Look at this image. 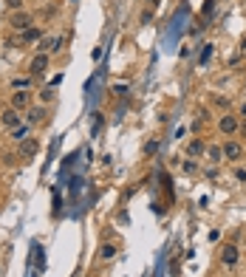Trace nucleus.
I'll return each mask as SVG.
<instances>
[{
	"label": "nucleus",
	"mask_w": 246,
	"mask_h": 277,
	"mask_svg": "<svg viewBox=\"0 0 246 277\" xmlns=\"http://www.w3.org/2000/svg\"><path fill=\"white\" fill-rule=\"evenodd\" d=\"M9 26H12V29L15 31H26V29H31V26H34V15H31V12H12V17H9Z\"/></svg>",
	"instance_id": "1"
},
{
	"label": "nucleus",
	"mask_w": 246,
	"mask_h": 277,
	"mask_svg": "<svg viewBox=\"0 0 246 277\" xmlns=\"http://www.w3.org/2000/svg\"><path fill=\"white\" fill-rule=\"evenodd\" d=\"M221 153H224L226 161H240V158L246 156V147L238 142V139H229V142L221 144Z\"/></svg>",
	"instance_id": "2"
},
{
	"label": "nucleus",
	"mask_w": 246,
	"mask_h": 277,
	"mask_svg": "<svg viewBox=\"0 0 246 277\" xmlns=\"http://www.w3.org/2000/svg\"><path fill=\"white\" fill-rule=\"evenodd\" d=\"M48 65H51V54H40V51H37L29 63V77H43V74L48 71Z\"/></svg>",
	"instance_id": "3"
},
{
	"label": "nucleus",
	"mask_w": 246,
	"mask_h": 277,
	"mask_svg": "<svg viewBox=\"0 0 246 277\" xmlns=\"http://www.w3.org/2000/svg\"><path fill=\"white\" fill-rule=\"evenodd\" d=\"M9 107H15V110L26 114V110L31 107V93L29 91H12V96H9Z\"/></svg>",
	"instance_id": "4"
},
{
	"label": "nucleus",
	"mask_w": 246,
	"mask_h": 277,
	"mask_svg": "<svg viewBox=\"0 0 246 277\" xmlns=\"http://www.w3.org/2000/svg\"><path fill=\"white\" fill-rule=\"evenodd\" d=\"M0 125H3V128H9V130H15L17 125H23V114L6 105L3 110H0Z\"/></svg>",
	"instance_id": "5"
},
{
	"label": "nucleus",
	"mask_w": 246,
	"mask_h": 277,
	"mask_svg": "<svg viewBox=\"0 0 246 277\" xmlns=\"http://www.w3.org/2000/svg\"><path fill=\"white\" fill-rule=\"evenodd\" d=\"M238 128H240V119L235 114H224L221 119H218V130L224 136H232V133H238Z\"/></svg>",
	"instance_id": "6"
},
{
	"label": "nucleus",
	"mask_w": 246,
	"mask_h": 277,
	"mask_svg": "<svg viewBox=\"0 0 246 277\" xmlns=\"http://www.w3.org/2000/svg\"><path fill=\"white\" fill-rule=\"evenodd\" d=\"M23 116H26V125L37 128V125H43V122H45V116H48V114H45V105H31Z\"/></svg>",
	"instance_id": "7"
},
{
	"label": "nucleus",
	"mask_w": 246,
	"mask_h": 277,
	"mask_svg": "<svg viewBox=\"0 0 246 277\" xmlns=\"http://www.w3.org/2000/svg\"><path fill=\"white\" fill-rule=\"evenodd\" d=\"M221 263H224V266H235V263H238V257H240V252H238V246H235V243H224V246H221Z\"/></svg>",
	"instance_id": "8"
},
{
	"label": "nucleus",
	"mask_w": 246,
	"mask_h": 277,
	"mask_svg": "<svg viewBox=\"0 0 246 277\" xmlns=\"http://www.w3.org/2000/svg\"><path fill=\"white\" fill-rule=\"evenodd\" d=\"M37 150H40V144H37V139H26V142H20V153H17V156H20V161H31V158L37 156Z\"/></svg>",
	"instance_id": "9"
},
{
	"label": "nucleus",
	"mask_w": 246,
	"mask_h": 277,
	"mask_svg": "<svg viewBox=\"0 0 246 277\" xmlns=\"http://www.w3.org/2000/svg\"><path fill=\"white\" fill-rule=\"evenodd\" d=\"M204 150H207V142H204V139H198V136L187 142V156H190V158H201Z\"/></svg>",
	"instance_id": "10"
},
{
	"label": "nucleus",
	"mask_w": 246,
	"mask_h": 277,
	"mask_svg": "<svg viewBox=\"0 0 246 277\" xmlns=\"http://www.w3.org/2000/svg\"><path fill=\"white\" fill-rule=\"evenodd\" d=\"M20 40H23V45L40 43V40H43V29H40V26H31V29H26V31L20 34Z\"/></svg>",
	"instance_id": "11"
},
{
	"label": "nucleus",
	"mask_w": 246,
	"mask_h": 277,
	"mask_svg": "<svg viewBox=\"0 0 246 277\" xmlns=\"http://www.w3.org/2000/svg\"><path fill=\"white\" fill-rule=\"evenodd\" d=\"M204 153H207V161H210L212 167L224 161V153H221V144H207V150H204Z\"/></svg>",
	"instance_id": "12"
},
{
	"label": "nucleus",
	"mask_w": 246,
	"mask_h": 277,
	"mask_svg": "<svg viewBox=\"0 0 246 277\" xmlns=\"http://www.w3.org/2000/svg\"><path fill=\"white\" fill-rule=\"evenodd\" d=\"M34 85V77H15L12 79V91H29Z\"/></svg>",
	"instance_id": "13"
},
{
	"label": "nucleus",
	"mask_w": 246,
	"mask_h": 277,
	"mask_svg": "<svg viewBox=\"0 0 246 277\" xmlns=\"http://www.w3.org/2000/svg\"><path fill=\"white\" fill-rule=\"evenodd\" d=\"M29 136H31V125H17V128L12 130V139H15L17 144H20V142H26Z\"/></svg>",
	"instance_id": "14"
},
{
	"label": "nucleus",
	"mask_w": 246,
	"mask_h": 277,
	"mask_svg": "<svg viewBox=\"0 0 246 277\" xmlns=\"http://www.w3.org/2000/svg\"><path fill=\"white\" fill-rule=\"evenodd\" d=\"M159 147H161L159 139H147V142H145V150H142V153L150 158V156H156V153H159Z\"/></svg>",
	"instance_id": "15"
},
{
	"label": "nucleus",
	"mask_w": 246,
	"mask_h": 277,
	"mask_svg": "<svg viewBox=\"0 0 246 277\" xmlns=\"http://www.w3.org/2000/svg\"><path fill=\"white\" fill-rule=\"evenodd\" d=\"M181 170H184V173H187V176H196V173H198V164H196V158H184V161H181Z\"/></svg>",
	"instance_id": "16"
},
{
	"label": "nucleus",
	"mask_w": 246,
	"mask_h": 277,
	"mask_svg": "<svg viewBox=\"0 0 246 277\" xmlns=\"http://www.w3.org/2000/svg\"><path fill=\"white\" fill-rule=\"evenodd\" d=\"M113 255H116V246H113V243H102V249H99V257H102V260H113Z\"/></svg>",
	"instance_id": "17"
},
{
	"label": "nucleus",
	"mask_w": 246,
	"mask_h": 277,
	"mask_svg": "<svg viewBox=\"0 0 246 277\" xmlns=\"http://www.w3.org/2000/svg\"><path fill=\"white\" fill-rule=\"evenodd\" d=\"M37 96H40V105H48V102H54V91H51V88H43Z\"/></svg>",
	"instance_id": "18"
},
{
	"label": "nucleus",
	"mask_w": 246,
	"mask_h": 277,
	"mask_svg": "<svg viewBox=\"0 0 246 277\" xmlns=\"http://www.w3.org/2000/svg\"><path fill=\"white\" fill-rule=\"evenodd\" d=\"M63 48H66V37L59 34V37H54V45H51V54H63Z\"/></svg>",
	"instance_id": "19"
},
{
	"label": "nucleus",
	"mask_w": 246,
	"mask_h": 277,
	"mask_svg": "<svg viewBox=\"0 0 246 277\" xmlns=\"http://www.w3.org/2000/svg\"><path fill=\"white\" fill-rule=\"evenodd\" d=\"M23 3H26V0H6V9H9V12H20Z\"/></svg>",
	"instance_id": "20"
},
{
	"label": "nucleus",
	"mask_w": 246,
	"mask_h": 277,
	"mask_svg": "<svg viewBox=\"0 0 246 277\" xmlns=\"http://www.w3.org/2000/svg\"><path fill=\"white\" fill-rule=\"evenodd\" d=\"M17 161H20V156H15V153H3V164H9V167H15Z\"/></svg>",
	"instance_id": "21"
},
{
	"label": "nucleus",
	"mask_w": 246,
	"mask_h": 277,
	"mask_svg": "<svg viewBox=\"0 0 246 277\" xmlns=\"http://www.w3.org/2000/svg\"><path fill=\"white\" fill-rule=\"evenodd\" d=\"M139 20H142V26H150V23H153V9H145Z\"/></svg>",
	"instance_id": "22"
},
{
	"label": "nucleus",
	"mask_w": 246,
	"mask_h": 277,
	"mask_svg": "<svg viewBox=\"0 0 246 277\" xmlns=\"http://www.w3.org/2000/svg\"><path fill=\"white\" fill-rule=\"evenodd\" d=\"M210 57H212V45H204V51H201V57H198V60H201V63H207Z\"/></svg>",
	"instance_id": "23"
},
{
	"label": "nucleus",
	"mask_w": 246,
	"mask_h": 277,
	"mask_svg": "<svg viewBox=\"0 0 246 277\" xmlns=\"http://www.w3.org/2000/svg\"><path fill=\"white\" fill-rule=\"evenodd\" d=\"M215 105H221V107H229V99H224V96H215Z\"/></svg>",
	"instance_id": "24"
},
{
	"label": "nucleus",
	"mask_w": 246,
	"mask_h": 277,
	"mask_svg": "<svg viewBox=\"0 0 246 277\" xmlns=\"http://www.w3.org/2000/svg\"><path fill=\"white\" fill-rule=\"evenodd\" d=\"M235 178H238V181H246V170H243V167H240V170H235Z\"/></svg>",
	"instance_id": "25"
},
{
	"label": "nucleus",
	"mask_w": 246,
	"mask_h": 277,
	"mask_svg": "<svg viewBox=\"0 0 246 277\" xmlns=\"http://www.w3.org/2000/svg\"><path fill=\"white\" fill-rule=\"evenodd\" d=\"M145 3H147V6H150V9H156V6H159V3H161V0H145Z\"/></svg>",
	"instance_id": "26"
},
{
	"label": "nucleus",
	"mask_w": 246,
	"mask_h": 277,
	"mask_svg": "<svg viewBox=\"0 0 246 277\" xmlns=\"http://www.w3.org/2000/svg\"><path fill=\"white\" fill-rule=\"evenodd\" d=\"M238 133H240V136H246V119L240 122V128H238Z\"/></svg>",
	"instance_id": "27"
},
{
	"label": "nucleus",
	"mask_w": 246,
	"mask_h": 277,
	"mask_svg": "<svg viewBox=\"0 0 246 277\" xmlns=\"http://www.w3.org/2000/svg\"><path fill=\"white\" fill-rule=\"evenodd\" d=\"M240 119H246V105H240Z\"/></svg>",
	"instance_id": "28"
},
{
	"label": "nucleus",
	"mask_w": 246,
	"mask_h": 277,
	"mask_svg": "<svg viewBox=\"0 0 246 277\" xmlns=\"http://www.w3.org/2000/svg\"><path fill=\"white\" fill-rule=\"evenodd\" d=\"M26 3H37V0H26Z\"/></svg>",
	"instance_id": "29"
}]
</instances>
